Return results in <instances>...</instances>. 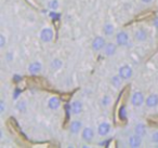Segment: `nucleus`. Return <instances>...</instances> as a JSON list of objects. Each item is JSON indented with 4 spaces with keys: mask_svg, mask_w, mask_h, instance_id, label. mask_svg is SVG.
I'll return each instance as SVG.
<instances>
[{
    "mask_svg": "<svg viewBox=\"0 0 158 148\" xmlns=\"http://www.w3.org/2000/svg\"><path fill=\"white\" fill-rule=\"evenodd\" d=\"M72 113L73 115H79V113H81L82 111V104L81 102H79V101H75V102L72 103Z\"/></svg>",
    "mask_w": 158,
    "mask_h": 148,
    "instance_id": "obj_14",
    "label": "nucleus"
},
{
    "mask_svg": "<svg viewBox=\"0 0 158 148\" xmlns=\"http://www.w3.org/2000/svg\"><path fill=\"white\" fill-rule=\"evenodd\" d=\"M41 69H42V65H41L40 62H33V63H31L28 66L29 74L34 75V76L37 75V74H39V72H41Z\"/></svg>",
    "mask_w": 158,
    "mask_h": 148,
    "instance_id": "obj_10",
    "label": "nucleus"
},
{
    "mask_svg": "<svg viewBox=\"0 0 158 148\" xmlns=\"http://www.w3.org/2000/svg\"><path fill=\"white\" fill-rule=\"evenodd\" d=\"M50 18H52V20H59V18H61V14L56 13L55 11H52V12H50Z\"/></svg>",
    "mask_w": 158,
    "mask_h": 148,
    "instance_id": "obj_25",
    "label": "nucleus"
},
{
    "mask_svg": "<svg viewBox=\"0 0 158 148\" xmlns=\"http://www.w3.org/2000/svg\"><path fill=\"white\" fill-rule=\"evenodd\" d=\"M101 104H102V106H104V107L108 106V105L110 104V95H104L103 98H102V101H101Z\"/></svg>",
    "mask_w": 158,
    "mask_h": 148,
    "instance_id": "obj_22",
    "label": "nucleus"
},
{
    "mask_svg": "<svg viewBox=\"0 0 158 148\" xmlns=\"http://www.w3.org/2000/svg\"><path fill=\"white\" fill-rule=\"evenodd\" d=\"M116 50H117V47L115 43L113 42H108L106 43V46L104 47V54L106 56H113V55L116 53Z\"/></svg>",
    "mask_w": 158,
    "mask_h": 148,
    "instance_id": "obj_12",
    "label": "nucleus"
},
{
    "mask_svg": "<svg viewBox=\"0 0 158 148\" xmlns=\"http://www.w3.org/2000/svg\"><path fill=\"white\" fill-rule=\"evenodd\" d=\"M93 137H94V131H93V129L91 128H85L84 130H82L81 132V138L84 142H87V143H90V142H92Z\"/></svg>",
    "mask_w": 158,
    "mask_h": 148,
    "instance_id": "obj_6",
    "label": "nucleus"
},
{
    "mask_svg": "<svg viewBox=\"0 0 158 148\" xmlns=\"http://www.w3.org/2000/svg\"><path fill=\"white\" fill-rule=\"evenodd\" d=\"M157 147H158V144H157Z\"/></svg>",
    "mask_w": 158,
    "mask_h": 148,
    "instance_id": "obj_34",
    "label": "nucleus"
},
{
    "mask_svg": "<svg viewBox=\"0 0 158 148\" xmlns=\"http://www.w3.org/2000/svg\"><path fill=\"white\" fill-rule=\"evenodd\" d=\"M118 75L123 79V80H128V79L131 78L132 75H133V69H132L129 65H123L119 68Z\"/></svg>",
    "mask_w": 158,
    "mask_h": 148,
    "instance_id": "obj_1",
    "label": "nucleus"
},
{
    "mask_svg": "<svg viewBox=\"0 0 158 148\" xmlns=\"http://www.w3.org/2000/svg\"><path fill=\"white\" fill-rule=\"evenodd\" d=\"M134 38H135L136 41L143 42L147 39V31L143 28H139L138 31H135L134 33Z\"/></svg>",
    "mask_w": 158,
    "mask_h": 148,
    "instance_id": "obj_13",
    "label": "nucleus"
},
{
    "mask_svg": "<svg viewBox=\"0 0 158 148\" xmlns=\"http://www.w3.org/2000/svg\"><path fill=\"white\" fill-rule=\"evenodd\" d=\"M54 33L51 28H44L40 31V40L44 42H50L53 40Z\"/></svg>",
    "mask_w": 158,
    "mask_h": 148,
    "instance_id": "obj_4",
    "label": "nucleus"
},
{
    "mask_svg": "<svg viewBox=\"0 0 158 148\" xmlns=\"http://www.w3.org/2000/svg\"><path fill=\"white\" fill-rule=\"evenodd\" d=\"M48 7H49V9H50V10L55 11V10L59 8V1H57V0H51L50 2H49Z\"/></svg>",
    "mask_w": 158,
    "mask_h": 148,
    "instance_id": "obj_21",
    "label": "nucleus"
},
{
    "mask_svg": "<svg viewBox=\"0 0 158 148\" xmlns=\"http://www.w3.org/2000/svg\"><path fill=\"white\" fill-rule=\"evenodd\" d=\"M82 128V123L80 120H74V121L70 122L69 124V132L72 133V134H78L79 132H80V130H81Z\"/></svg>",
    "mask_w": 158,
    "mask_h": 148,
    "instance_id": "obj_8",
    "label": "nucleus"
},
{
    "mask_svg": "<svg viewBox=\"0 0 158 148\" xmlns=\"http://www.w3.org/2000/svg\"><path fill=\"white\" fill-rule=\"evenodd\" d=\"M116 42L120 47H127L129 43V35L126 31H119L116 35Z\"/></svg>",
    "mask_w": 158,
    "mask_h": 148,
    "instance_id": "obj_2",
    "label": "nucleus"
},
{
    "mask_svg": "<svg viewBox=\"0 0 158 148\" xmlns=\"http://www.w3.org/2000/svg\"><path fill=\"white\" fill-rule=\"evenodd\" d=\"M5 108H6V106H5V101L1 100V101H0V113H5Z\"/></svg>",
    "mask_w": 158,
    "mask_h": 148,
    "instance_id": "obj_30",
    "label": "nucleus"
},
{
    "mask_svg": "<svg viewBox=\"0 0 158 148\" xmlns=\"http://www.w3.org/2000/svg\"><path fill=\"white\" fill-rule=\"evenodd\" d=\"M143 3H146V5H148V3H151V2H153V0H141Z\"/></svg>",
    "mask_w": 158,
    "mask_h": 148,
    "instance_id": "obj_33",
    "label": "nucleus"
},
{
    "mask_svg": "<svg viewBox=\"0 0 158 148\" xmlns=\"http://www.w3.org/2000/svg\"><path fill=\"white\" fill-rule=\"evenodd\" d=\"M144 95L142 92H134L131 96V103L134 107H141L144 103Z\"/></svg>",
    "mask_w": 158,
    "mask_h": 148,
    "instance_id": "obj_3",
    "label": "nucleus"
},
{
    "mask_svg": "<svg viewBox=\"0 0 158 148\" xmlns=\"http://www.w3.org/2000/svg\"><path fill=\"white\" fill-rule=\"evenodd\" d=\"M134 134L140 135V136H144L146 134V126L143 123H138L134 126Z\"/></svg>",
    "mask_w": 158,
    "mask_h": 148,
    "instance_id": "obj_16",
    "label": "nucleus"
},
{
    "mask_svg": "<svg viewBox=\"0 0 158 148\" xmlns=\"http://www.w3.org/2000/svg\"><path fill=\"white\" fill-rule=\"evenodd\" d=\"M151 141L153 142L154 144H156V145H157V144H158V131H156V132H154L153 134H152Z\"/></svg>",
    "mask_w": 158,
    "mask_h": 148,
    "instance_id": "obj_24",
    "label": "nucleus"
},
{
    "mask_svg": "<svg viewBox=\"0 0 158 148\" xmlns=\"http://www.w3.org/2000/svg\"><path fill=\"white\" fill-rule=\"evenodd\" d=\"M15 108L18 109L20 113H25V111L27 110V103L25 102V101H20V102H18V104H16Z\"/></svg>",
    "mask_w": 158,
    "mask_h": 148,
    "instance_id": "obj_20",
    "label": "nucleus"
},
{
    "mask_svg": "<svg viewBox=\"0 0 158 148\" xmlns=\"http://www.w3.org/2000/svg\"><path fill=\"white\" fill-rule=\"evenodd\" d=\"M106 46V41L103 37L101 36H97L92 41V49L94 51H101Z\"/></svg>",
    "mask_w": 158,
    "mask_h": 148,
    "instance_id": "obj_5",
    "label": "nucleus"
},
{
    "mask_svg": "<svg viewBox=\"0 0 158 148\" xmlns=\"http://www.w3.org/2000/svg\"><path fill=\"white\" fill-rule=\"evenodd\" d=\"M20 94H21V90L16 88V89L14 90V93H13V100L16 101V98H18L19 96H20Z\"/></svg>",
    "mask_w": 158,
    "mask_h": 148,
    "instance_id": "obj_29",
    "label": "nucleus"
},
{
    "mask_svg": "<svg viewBox=\"0 0 158 148\" xmlns=\"http://www.w3.org/2000/svg\"><path fill=\"white\" fill-rule=\"evenodd\" d=\"M13 78H14L13 80L15 81V82H19V81H21V78H22V77H21V76H19V75H18V76H16V75H15V76H14Z\"/></svg>",
    "mask_w": 158,
    "mask_h": 148,
    "instance_id": "obj_32",
    "label": "nucleus"
},
{
    "mask_svg": "<svg viewBox=\"0 0 158 148\" xmlns=\"http://www.w3.org/2000/svg\"><path fill=\"white\" fill-rule=\"evenodd\" d=\"M123 79L121 78L119 75H117V76L113 77L112 80H110V82H112L113 87H115L116 89H118V88H120L121 84H123Z\"/></svg>",
    "mask_w": 158,
    "mask_h": 148,
    "instance_id": "obj_19",
    "label": "nucleus"
},
{
    "mask_svg": "<svg viewBox=\"0 0 158 148\" xmlns=\"http://www.w3.org/2000/svg\"><path fill=\"white\" fill-rule=\"evenodd\" d=\"M6 37L3 35H0V49H3L6 46Z\"/></svg>",
    "mask_w": 158,
    "mask_h": 148,
    "instance_id": "obj_27",
    "label": "nucleus"
},
{
    "mask_svg": "<svg viewBox=\"0 0 158 148\" xmlns=\"http://www.w3.org/2000/svg\"><path fill=\"white\" fill-rule=\"evenodd\" d=\"M103 31H104V34H105L106 36H108V37L113 36V34H114V31H115L114 25L110 24V23L105 24V25H104V27H103Z\"/></svg>",
    "mask_w": 158,
    "mask_h": 148,
    "instance_id": "obj_17",
    "label": "nucleus"
},
{
    "mask_svg": "<svg viewBox=\"0 0 158 148\" xmlns=\"http://www.w3.org/2000/svg\"><path fill=\"white\" fill-rule=\"evenodd\" d=\"M13 59H14L13 53H12V52H7V54H6V61L12 62V61H13Z\"/></svg>",
    "mask_w": 158,
    "mask_h": 148,
    "instance_id": "obj_28",
    "label": "nucleus"
},
{
    "mask_svg": "<svg viewBox=\"0 0 158 148\" xmlns=\"http://www.w3.org/2000/svg\"><path fill=\"white\" fill-rule=\"evenodd\" d=\"M119 117L120 119L125 120L127 118V111H126V107L125 106H121L120 109H119Z\"/></svg>",
    "mask_w": 158,
    "mask_h": 148,
    "instance_id": "obj_23",
    "label": "nucleus"
},
{
    "mask_svg": "<svg viewBox=\"0 0 158 148\" xmlns=\"http://www.w3.org/2000/svg\"><path fill=\"white\" fill-rule=\"evenodd\" d=\"M62 66H63V62H62V60H60V59H54L52 62H51V64H50L51 69H53V70L61 69Z\"/></svg>",
    "mask_w": 158,
    "mask_h": 148,
    "instance_id": "obj_18",
    "label": "nucleus"
},
{
    "mask_svg": "<svg viewBox=\"0 0 158 148\" xmlns=\"http://www.w3.org/2000/svg\"><path fill=\"white\" fill-rule=\"evenodd\" d=\"M110 132V124L108 122H102L98 126V134L100 136H106Z\"/></svg>",
    "mask_w": 158,
    "mask_h": 148,
    "instance_id": "obj_7",
    "label": "nucleus"
},
{
    "mask_svg": "<svg viewBox=\"0 0 158 148\" xmlns=\"http://www.w3.org/2000/svg\"><path fill=\"white\" fill-rule=\"evenodd\" d=\"M128 142H129L130 147H132V148L140 147L141 144H142V136L136 135V134L131 135V136L129 137V139H128Z\"/></svg>",
    "mask_w": 158,
    "mask_h": 148,
    "instance_id": "obj_9",
    "label": "nucleus"
},
{
    "mask_svg": "<svg viewBox=\"0 0 158 148\" xmlns=\"http://www.w3.org/2000/svg\"><path fill=\"white\" fill-rule=\"evenodd\" d=\"M153 26L158 29V16H156V18L153 20Z\"/></svg>",
    "mask_w": 158,
    "mask_h": 148,
    "instance_id": "obj_31",
    "label": "nucleus"
},
{
    "mask_svg": "<svg viewBox=\"0 0 158 148\" xmlns=\"http://www.w3.org/2000/svg\"><path fill=\"white\" fill-rule=\"evenodd\" d=\"M145 105H146L148 108H154V107L158 106V95L157 94H151V95L145 100Z\"/></svg>",
    "mask_w": 158,
    "mask_h": 148,
    "instance_id": "obj_11",
    "label": "nucleus"
},
{
    "mask_svg": "<svg viewBox=\"0 0 158 148\" xmlns=\"http://www.w3.org/2000/svg\"><path fill=\"white\" fill-rule=\"evenodd\" d=\"M60 106H61V101H60V98L53 96V97H51L50 100H49L48 107L50 109H52V110H55V109L60 108Z\"/></svg>",
    "mask_w": 158,
    "mask_h": 148,
    "instance_id": "obj_15",
    "label": "nucleus"
},
{
    "mask_svg": "<svg viewBox=\"0 0 158 148\" xmlns=\"http://www.w3.org/2000/svg\"><path fill=\"white\" fill-rule=\"evenodd\" d=\"M65 111H66V118H70V115H72V106L69 105H65Z\"/></svg>",
    "mask_w": 158,
    "mask_h": 148,
    "instance_id": "obj_26",
    "label": "nucleus"
}]
</instances>
